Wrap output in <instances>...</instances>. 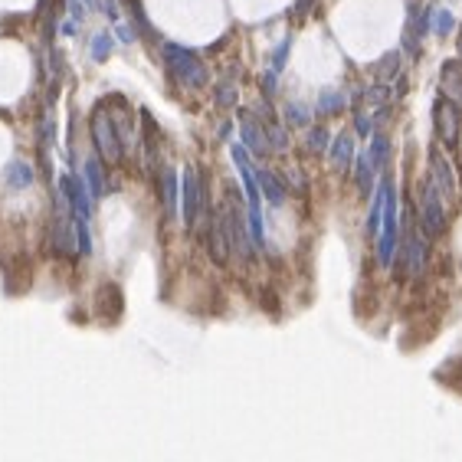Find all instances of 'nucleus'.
Wrapping results in <instances>:
<instances>
[{"label":"nucleus","mask_w":462,"mask_h":462,"mask_svg":"<svg viewBox=\"0 0 462 462\" xmlns=\"http://www.w3.org/2000/svg\"><path fill=\"white\" fill-rule=\"evenodd\" d=\"M452 27H456V17L452 10H436V20H433V30L440 33V36H449Z\"/></svg>","instance_id":"26"},{"label":"nucleus","mask_w":462,"mask_h":462,"mask_svg":"<svg viewBox=\"0 0 462 462\" xmlns=\"http://www.w3.org/2000/svg\"><path fill=\"white\" fill-rule=\"evenodd\" d=\"M289 184L301 191V187H305V177H301V171H289Z\"/></svg>","instance_id":"30"},{"label":"nucleus","mask_w":462,"mask_h":462,"mask_svg":"<svg viewBox=\"0 0 462 462\" xmlns=\"http://www.w3.org/2000/svg\"><path fill=\"white\" fill-rule=\"evenodd\" d=\"M433 119H436V135H440L442 148H446V151H456V148H459L462 108L452 105L449 98L442 96V98H436V105H433Z\"/></svg>","instance_id":"5"},{"label":"nucleus","mask_w":462,"mask_h":462,"mask_svg":"<svg viewBox=\"0 0 462 462\" xmlns=\"http://www.w3.org/2000/svg\"><path fill=\"white\" fill-rule=\"evenodd\" d=\"M355 128H357V135H371V115H367V112H357L355 115Z\"/></svg>","instance_id":"28"},{"label":"nucleus","mask_w":462,"mask_h":462,"mask_svg":"<svg viewBox=\"0 0 462 462\" xmlns=\"http://www.w3.org/2000/svg\"><path fill=\"white\" fill-rule=\"evenodd\" d=\"M367 161L374 171H384V164H387V154H390V141L384 135H371V144H367Z\"/></svg>","instance_id":"15"},{"label":"nucleus","mask_w":462,"mask_h":462,"mask_svg":"<svg viewBox=\"0 0 462 462\" xmlns=\"http://www.w3.org/2000/svg\"><path fill=\"white\" fill-rule=\"evenodd\" d=\"M357 187H361V194L371 197V187H374V167H371V161H367V154H361L357 158Z\"/></svg>","instance_id":"20"},{"label":"nucleus","mask_w":462,"mask_h":462,"mask_svg":"<svg viewBox=\"0 0 462 462\" xmlns=\"http://www.w3.org/2000/svg\"><path fill=\"white\" fill-rule=\"evenodd\" d=\"M207 204V194L200 181H197V171L187 167L181 177V216H184V226L187 230H197V220H200V210Z\"/></svg>","instance_id":"6"},{"label":"nucleus","mask_w":462,"mask_h":462,"mask_svg":"<svg viewBox=\"0 0 462 462\" xmlns=\"http://www.w3.org/2000/svg\"><path fill=\"white\" fill-rule=\"evenodd\" d=\"M344 105H348V96H344V92H334V89L318 98V112H322V115H334V112H341Z\"/></svg>","instance_id":"21"},{"label":"nucleus","mask_w":462,"mask_h":462,"mask_svg":"<svg viewBox=\"0 0 462 462\" xmlns=\"http://www.w3.org/2000/svg\"><path fill=\"white\" fill-rule=\"evenodd\" d=\"M86 177H89V191H92V197H102L108 191L105 171H102V158H89L86 161Z\"/></svg>","instance_id":"16"},{"label":"nucleus","mask_w":462,"mask_h":462,"mask_svg":"<svg viewBox=\"0 0 462 462\" xmlns=\"http://www.w3.org/2000/svg\"><path fill=\"white\" fill-rule=\"evenodd\" d=\"M430 181L436 184V191H440L442 197V204L452 207L456 204V197H459V187H456V174H452V164L442 158V151L440 148H433L430 151Z\"/></svg>","instance_id":"7"},{"label":"nucleus","mask_w":462,"mask_h":462,"mask_svg":"<svg viewBox=\"0 0 462 462\" xmlns=\"http://www.w3.org/2000/svg\"><path fill=\"white\" fill-rule=\"evenodd\" d=\"M69 13L75 17V23L86 20V7H82V0H69Z\"/></svg>","instance_id":"29"},{"label":"nucleus","mask_w":462,"mask_h":462,"mask_svg":"<svg viewBox=\"0 0 462 462\" xmlns=\"http://www.w3.org/2000/svg\"><path fill=\"white\" fill-rule=\"evenodd\" d=\"M397 66H400V53H387L380 59V75H384V79H394V75H397Z\"/></svg>","instance_id":"27"},{"label":"nucleus","mask_w":462,"mask_h":462,"mask_svg":"<svg viewBox=\"0 0 462 462\" xmlns=\"http://www.w3.org/2000/svg\"><path fill=\"white\" fill-rule=\"evenodd\" d=\"M289 46H292L289 36H285V40L276 46V53H272V66H269V73H272V75L282 73V66H285V59H289Z\"/></svg>","instance_id":"25"},{"label":"nucleus","mask_w":462,"mask_h":462,"mask_svg":"<svg viewBox=\"0 0 462 462\" xmlns=\"http://www.w3.org/2000/svg\"><path fill=\"white\" fill-rule=\"evenodd\" d=\"M440 89H442V96L449 98L452 105L462 108V63H459V59H446V63H442Z\"/></svg>","instance_id":"12"},{"label":"nucleus","mask_w":462,"mask_h":462,"mask_svg":"<svg viewBox=\"0 0 462 462\" xmlns=\"http://www.w3.org/2000/svg\"><path fill=\"white\" fill-rule=\"evenodd\" d=\"M161 50H164L167 66H171L174 79H177L184 89H204L207 86L210 73H207V66L200 63V56L191 53V50H184V46H177V43H164Z\"/></svg>","instance_id":"2"},{"label":"nucleus","mask_w":462,"mask_h":462,"mask_svg":"<svg viewBox=\"0 0 462 462\" xmlns=\"http://www.w3.org/2000/svg\"><path fill=\"white\" fill-rule=\"evenodd\" d=\"M285 121H289V125H299V128H305V125L312 121V108H305L301 102H289V105H285Z\"/></svg>","instance_id":"22"},{"label":"nucleus","mask_w":462,"mask_h":462,"mask_svg":"<svg viewBox=\"0 0 462 462\" xmlns=\"http://www.w3.org/2000/svg\"><path fill=\"white\" fill-rule=\"evenodd\" d=\"M216 105L220 108L237 105V86H233V82H220V86H216Z\"/></svg>","instance_id":"24"},{"label":"nucleus","mask_w":462,"mask_h":462,"mask_svg":"<svg viewBox=\"0 0 462 462\" xmlns=\"http://www.w3.org/2000/svg\"><path fill=\"white\" fill-rule=\"evenodd\" d=\"M92 144H96L98 158L105 164H119L125 158V144H121V135L112 121V112L102 105L92 112Z\"/></svg>","instance_id":"4"},{"label":"nucleus","mask_w":462,"mask_h":462,"mask_svg":"<svg viewBox=\"0 0 462 462\" xmlns=\"http://www.w3.org/2000/svg\"><path fill=\"white\" fill-rule=\"evenodd\" d=\"M417 220L426 239L446 233V204H442L436 184L430 181V174L417 184Z\"/></svg>","instance_id":"1"},{"label":"nucleus","mask_w":462,"mask_h":462,"mask_svg":"<svg viewBox=\"0 0 462 462\" xmlns=\"http://www.w3.org/2000/svg\"><path fill=\"white\" fill-rule=\"evenodd\" d=\"M239 135H243V148H246L249 154H256V158L269 154L266 128L259 125V119L253 112H239Z\"/></svg>","instance_id":"10"},{"label":"nucleus","mask_w":462,"mask_h":462,"mask_svg":"<svg viewBox=\"0 0 462 462\" xmlns=\"http://www.w3.org/2000/svg\"><path fill=\"white\" fill-rule=\"evenodd\" d=\"M331 148V164H334V171H348L351 167V161H355V135H348V131H341L338 138L328 144Z\"/></svg>","instance_id":"13"},{"label":"nucleus","mask_w":462,"mask_h":462,"mask_svg":"<svg viewBox=\"0 0 462 462\" xmlns=\"http://www.w3.org/2000/svg\"><path fill=\"white\" fill-rule=\"evenodd\" d=\"M459 53H462V36H459Z\"/></svg>","instance_id":"33"},{"label":"nucleus","mask_w":462,"mask_h":462,"mask_svg":"<svg viewBox=\"0 0 462 462\" xmlns=\"http://www.w3.org/2000/svg\"><path fill=\"white\" fill-rule=\"evenodd\" d=\"M328 144H331V135H328V128H325V125H315V128H308V135H305V148L312 151V154H322V151H328Z\"/></svg>","instance_id":"19"},{"label":"nucleus","mask_w":462,"mask_h":462,"mask_svg":"<svg viewBox=\"0 0 462 462\" xmlns=\"http://www.w3.org/2000/svg\"><path fill=\"white\" fill-rule=\"evenodd\" d=\"M63 200L69 204V214H75V216L92 214V200H89L86 181H82L79 174H66L63 177Z\"/></svg>","instance_id":"11"},{"label":"nucleus","mask_w":462,"mask_h":462,"mask_svg":"<svg viewBox=\"0 0 462 462\" xmlns=\"http://www.w3.org/2000/svg\"><path fill=\"white\" fill-rule=\"evenodd\" d=\"M423 266H426V237L417 233V230H407L403 246H400L397 269H407L410 279H419V276H423Z\"/></svg>","instance_id":"8"},{"label":"nucleus","mask_w":462,"mask_h":462,"mask_svg":"<svg viewBox=\"0 0 462 462\" xmlns=\"http://www.w3.org/2000/svg\"><path fill=\"white\" fill-rule=\"evenodd\" d=\"M397 239H400V220H397V197H394V181L387 177L384 191V214H380V230H377V262L390 266L397 259Z\"/></svg>","instance_id":"3"},{"label":"nucleus","mask_w":462,"mask_h":462,"mask_svg":"<svg viewBox=\"0 0 462 462\" xmlns=\"http://www.w3.org/2000/svg\"><path fill=\"white\" fill-rule=\"evenodd\" d=\"M312 3H315V0H299V3H295V17H301V13L308 10Z\"/></svg>","instance_id":"32"},{"label":"nucleus","mask_w":462,"mask_h":462,"mask_svg":"<svg viewBox=\"0 0 462 462\" xmlns=\"http://www.w3.org/2000/svg\"><path fill=\"white\" fill-rule=\"evenodd\" d=\"M7 184L10 187H30L33 184V167L27 161H13L7 167Z\"/></svg>","instance_id":"18"},{"label":"nucleus","mask_w":462,"mask_h":462,"mask_svg":"<svg viewBox=\"0 0 462 462\" xmlns=\"http://www.w3.org/2000/svg\"><path fill=\"white\" fill-rule=\"evenodd\" d=\"M207 249H210V259L216 266H223L230 259V237H226V223L220 210L210 214V220H207Z\"/></svg>","instance_id":"9"},{"label":"nucleus","mask_w":462,"mask_h":462,"mask_svg":"<svg viewBox=\"0 0 462 462\" xmlns=\"http://www.w3.org/2000/svg\"><path fill=\"white\" fill-rule=\"evenodd\" d=\"M108 56H112V36H108V33H98L96 40H92V59L102 63Z\"/></svg>","instance_id":"23"},{"label":"nucleus","mask_w":462,"mask_h":462,"mask_svg":"<svg viewBox=\"0 0 462 462\" xmlns=\"http://www.w3.org/2000/svg\"><path fill=\"white\" fill-rule=\"evenodd\" d=\"M161 197H164V210L174 214L177 210V174H174V167L161 171Z\"/></svg>","instance_id":"17"},{"label":"nucleus","mask_w":462,"mask_h":462,"mask_svg":"<svg viewBox=\"0 0 462 462\" xmlns=\"http://www.w3.org/2000/svg\"><path fill=\"white\" fill-rule=\"evenodd\" d=\"M256 184H259V191H262V197H266L272 207H282V204H285V187L279 184L276 171H266V167H259V171H256Z\"/></svg>","instance_id":"14"},{"label":"nucleus","mask_w":462,"mask_h":462,"mask_svg":"<svg viewBox=\"0 0 462 462\" xmlns=\"http://www.w3.org/2000/svg\"><path fill=\"white\" fill-rule=\"evenodd\" d=\"M119 36L125 40V43H131V40H135V33H131L128 27H125V23H119Z\"/></svg>","instance_id":"31"}]
</instances>
